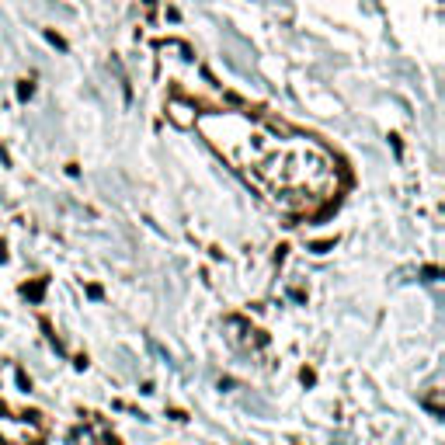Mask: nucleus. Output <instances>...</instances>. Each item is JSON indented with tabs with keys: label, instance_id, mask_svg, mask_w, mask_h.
<instances>
[{
	"label": "nucleus",
	"instance_id": "nucleus-1",
	"mask_svg": "<svg viewBox=\"0 0 445 445\" xmlns=\"http://www.w3.org/2000/svg\"><path fill=\"white\" fill-rule=\"evenodd\" d=\"M199 132L226 157L247 181L289 212H317L337 199V164L313 139L289 132L286 139L272 122L240 112H206L195 119Z\"/></svg>",
	"mask_w": 445,
	"mask_h": 445
},
{
	"label": "nucleus",
	"instance_id": "nucleus-2",
	"mask_svg": "<svg viewBox=\"0 0 445 445\" xmlns=\"http://www.w3.org/2000/svg\"><path fill=\"white\" fill-rule=\"evenodd\" d=\"M35 438V428L25 421H14L4 407H0V445H28Z\"/></svg>",
	"mask_w": 445,
	"mask_h": 445
},
{
	"label": "nucleus",
	"instance_id": "nucleus-3",
	"mask_svg": "<svg viewBox=\"0 0 445 445\" xmlns=\"http://www.w3.org/2000/svg\"><path fill=\"white\" fill-rule=\"evenodd\" d=\"M42 293H46V282H35V286H25V296H28V299H35V303L42 299Z\"/></svg>",
	"mask_w": 445,
	"mask_h": 445
},
{
	"label": "nucleus",
	"instance_id": "nucleus-4",
	"mask_svg": "<svg viewBox=\"0 0 445 445\" xmlns=\"http://www.w3.org/2000/svg\"><path fill=\"white\" fill-rule=\"evenodd\" d=\"M438 275H442L438 268H424V279H428V282H438Z\"/></svg>",
	"mask_w": 445,
	"mask_h": 445
},
{
	"label": "nucleus",
	"instance_id": "nucleus-5",
	"mask_svg": "<svg viewBox=\"0 0 445 445\" xmlns=\"http://www.w3.org/2000/svg\"><path fill=\"white\" fill-rule=\"evenodd\" d=\"M327 247H334V244H330V240H320V244H313V250H317V254H324Z\"/></svg>",
	"mask_w": 445,
	"mask_h": 445
},
{
	"label": "nucleus",
	"instance_id": "nucleus-6",
	"mask_svg": "<svg viewBox=\"0 0 445 445\" xmlns=\"http://www.w3.org/2000/svg\"><path fill=\"white\" fill-rule=\"evenodd\" d=\"M303 383H306V386H313V383H317V376H313L310 369H303Z\"/></svg>",
	"mask_w": 445,
	"mask_h": 445
},
{
	"label": "nucleus",
	"instance_id": "nucleus-7",
	"mask_svg": "<svg viewBox=\"0 0 445 445\" xmlns=\"http://www.w3.org/2000/svg\"><path fill=\"white\" fill-rule=\"evenodd\" d=\"M108 445H119V442H108Z\"/></svg>",
	"mask_w": 445,
	"mask_h": 445
}]
</instances>
